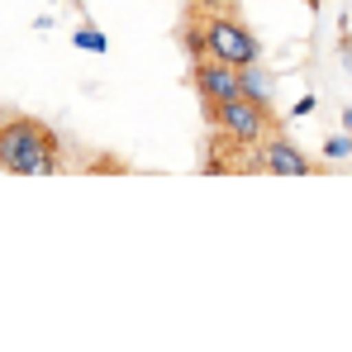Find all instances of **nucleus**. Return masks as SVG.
I'll return each mask as SVG.
<instances>
[{"instance_id": "obj_6", "label": "nucleus", "mask_w": 352, "mask_h": 352, "mask_svg": "<svg viewBox=\"0 0 352 352\" xmlns=\"http://www.w3.org/2000/svg\"><path fill=\"white\" fill-rule=\"evenodd\" d=\"M352 153V138H333V143H329V157H348Z\"/></svg>"}, {"instance_id": "obj_3", "label": "nucleus", "mask_w": 352, "mask_h": 352, "mask_svg": "<svg viewBox=\"0 0 352 352\" xmlns=\"http://www.w3.org/2000/svg\"><path fill=\"white\" fill-rule=\"evenodd\" d=\"M205 115L219 129V138L234 143V148H257V143L272 133V110H267V100H252V96H234V100H224V105H214V110H205Z\"/></svg>"}, {"instance_id": "obj_1", "label": "nucleus", "mask_w": 352, "mask_h": 352, "mask_svg": "<svg viewBox=\"0 0 352 352\" xmlns=\"http://www.w3.org/2000/svg\"><path fill=\"white\" fill-rule=\"evenodd\" d=\"M0 172L14 176H53L62 172V143L53 124L34 115H5L0 124Z\"/></svg>"}, {"instance_id": "obj_2", "label": "nucleus", "mask_w": 352, "mask_h": 352, "mask_svg": "<svg viewBox=\"0 0 352 352\" xmlns=\"http://www.w3.org/2000/svg\"><path fill=\"white\" fill-rule=\"evenodd\" d=\"M195 38H200V53L214 62H229V67H257L262 62V43L257 34L238 19L234 10H205L195 19Z\"/></svg>"}, {"instance_id": "obj_7", "label": "nucleus", "mask_w": 352, "mask_h": 352, "mask_svg": "<svg viewBox=\"0 0 352 352\" xmlns=\"http://www.w3.org/2000/svg\"><path fill=\"white\" fill-rule=\"evenodd\" d=\"M0 124H5V110H0Z\"/></svg>"}, {"instance_id": "obj_4", "label": "nucleus", "mask_w": 352, "mask_h": 352, "mask_svg": "<svg viewBox=\"0 0 352 352\" xmlns=\"http://www.w3.org/2000/svg\"><path fill=\"white\" fill-rule=\"evenodd\" d=\"M190 86H195V96H200V105L214 110V105L243 96V67H229V62H214V58H195Z\"/></svg>"}, {"instance_id": "obj_5", "label": "nucleus", "mask_w": 352, "mask_h": 352, "mask_svg": "<svg viewBox=\"0 0 352 352\" xmlns=\"http://www.w3.org/2000/svg\"><path fill=\"white\" fill-rule=\"evenodd\" d=\"M252 167H262V172H281V176H309V172H314V162L295 148L291 138H281V133H267V138L257 143Z\"/></svg>"}]
</instances>
